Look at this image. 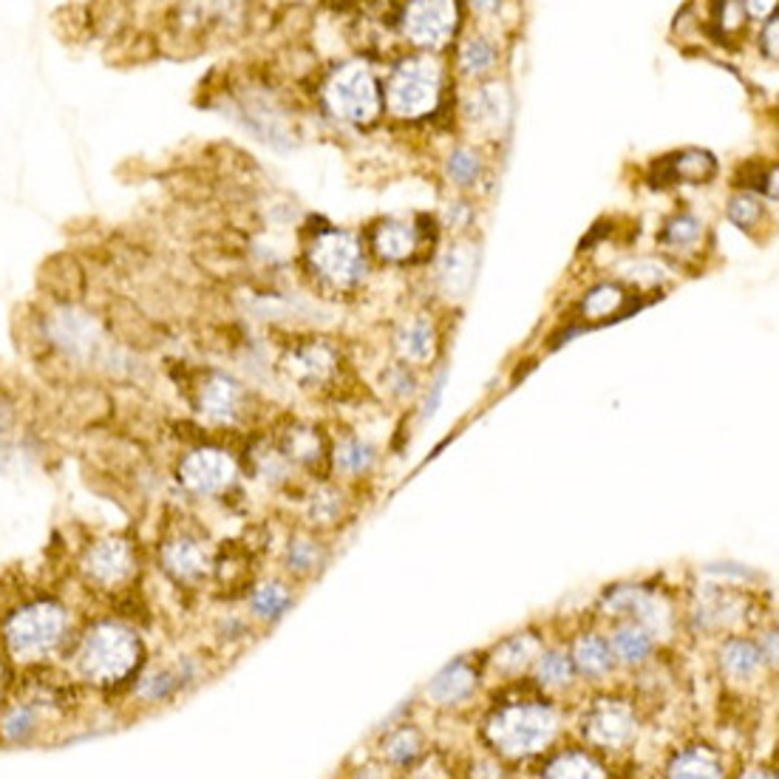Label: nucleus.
<instances>
[{
  "label": "nucleus",
  "instance_id": "obj_24",
  "mask_svg": "<svg viewBox=\"0 0 779 779\" xmlns=\"http://www.w3.org/2000/svg\"><path fill=\"white\" fill-rule=\"evenodd\" d=\"M460 63L468 74L491 72L493 63H497V49H493V43L482 40V37H470L468 43L462 46Z\"/></svg>",
  "mask_w": 779,
  "mask_h": 779
},
{
  "label": "nucleus",
  "instance_id": "obj_5",
  "mask_svg": "<svg viewBox=\"0 0 779 779\" xmlns=\"http://www.w3.org/2000/svg\"><path fill=\"white\" fill-rule=\"evenodd\" d=\"M65 627V618L58 606L49 604H37L23 610L12 618L9 624V643H12V652L21 657L40 655V652L51 650L54 643L60 641Z\"/></svg>",
  "mask_w": 779,
  "mask_h": 779
},
{
  "label": "nucleus",
  "instance_id": "obj_35",
  "mask_svg": "<svg viewBox=\"0 0 779 779\" xmlns=\"http://www.w3.org/2000/svg\"><path fill=\"white\" fill-rule=\"evenodd\" d=\"M774 7H777V0H745V9H749L754 17L771 15Z\"/></svg>",
  "mask_w": 779,
  "mask_h": 779
},
{
  "label": "nucleus",
  "instance_id": "obj_18",
  "mask_svg": "<svg viewBox=\"0 0 779 779\" xmlns=\"http://www.w3.org/2000/svg\"><path fill=\"white\" fill-rule=\"evenodd\" d=\"M437 349V335L426 321H414L400 335V354L412 363H428Z\"/></svg>",
  "mask_w": 779,
  "mask_h": 779
},
{
  "label": "nucleus",
  "instance_id": "obj_31",
  "mask_svg": "<svg viewBox=\"0 0 779 779\" xmlns=\"http://www.w3.org/2000/svg\"><path fill=\"white\" fill-rule=\"evenodd\" d=\"M289 564H292V570H312L318 564V548L312 541H292Z\"/></svg>",
  "mask_w": 779,
  "mask_h": 779
},
{
  "label": "nucleus",
  "instance_id": "obj_27",
  "mask_svg": "<svg viewBox=\"0 0 779 779\" xmlns=\"http://www.w3.org/2000/svg\"><path fill=\"white\" fill-rule=\"evenodd\" d=\"M419 734L412 729H400L398 734H391V740L386 743V754H389L391 763L409 765L419 754Z\"/></svg>",
  "mask_w": 779,
  "mask_h": 779
},
{
  "label": "nucleus",
  "instance_id": "obj_29",
  "mask_svg": "<svg viewBox=\"0 0 779 779\" xmlns=\"http://www.w3.org/2000/svg\"><path fill=\"white\" fill-rule=\"evenodd\" d=\"M372 460H375L372 448L357 440H349L338 448V465L343 470H349V474H361L363 468L372 465Z\"/></svg>",
  "mask_w": 779,
  "mask_h": 779
},
{
  "label": "nucleus",
  "instance_id": "obj_32",
  "mask_svg": "<svg viewBox=\"0 0 779 779\" xmlns=\"http://www.w3.org/2000/svg\"><path fill=\"white\" fill-rule=\"evenodd\" d=\"M620 303V292L613 287H604L599 292H592L590 301H587V312L590 315H610Z\"/></svg>",
  "mask_w": 779,
  "mask_h": 779
},
{
  "label": "nucleus",
  "instance_id": "obj_15",
  "mask_svg": "<svg viewBox=\"0 0 779 779\" xmlns=\"http://www.w3.org/2000/svg\"><path fill=\"white\" fill-rule=\"evenodd\" d=\"M414 247H417V236L409 224H382L380 230L375 236V250L382 255L386 261H403L414 253Z\"/></svg>",
  "mask_w": 779,
  "mask_h": 779
},
{
  "label": "nucleus",
  "instance_id": "obj_11",
  "mask_svg": "<svg viewBox=\"0 0 779 779\" xmlns=\"http://www.w3.org/2000/svg\"><path fill=\"white\" fill-rule=\"evenodd\" d=\"M130 570V550L125 541H100L91 553H88V573L102 581V585H114Z\"/></svg>",
  "mask_w": 779,
  "mask_h": 779
},
{
  "label": "nucleus",
  "instance_id": "obj_4",
  "mask_svg": "<svg viewBox=\"0 0 779 779\" xmlns=\"http://www.w3.org/2000/svg\"><path fill=\"white\" fill-rule=\"evenodd\" d=\"M137 657L139 643L128 629L100 627L83 646V669L100 683H114L137 666Z\"/></svg>",
  "mask_w": 779,
  "mask_h": 779
},
{
  "label": "nucleus",
  "instance_id": "obj_16",
  "mask_svg": "<svg viewBox=\"0 0 779 779\" xmlns=\"http://www.w3.org/2000/svg\"><path fill=\"white\" fill-rule=\"evenodd\" d=\"M720 759L703 745L686 749L669 765V777H720Z\"/></svg>",
  "mask_w": 779,
  "mask_h": 779
},
{
  "label": "nucleus",
  "instance_id": "obj_8",
  "mask_svg": "<svg viewBox=\"0 0 779 779\" xmlns=\"http://www.w3.org/2000/svg\"><path fill=\"white\" fill-rule=\"evenodd\" d=\"M233 477H236V462L216 448L193 451L188 460L181 462V482L199 497L222 493L233 482Z\"/></svg>",
  "mask_w": 779,
  "mask_h": 779
},
{
  "label": "nucleus",
  "instance_id": "obj_34",
  "mask_svg": "<svg viewBox=\"0 0 779 779\" xmlns=\"http://www.w3.org/2000/svg\"><path fill=\"white\" fill-rule=\"evenodd\" d=\"M694 236H698V222H692V218H680L671 227V239L675 241H692Z\"/></svg>",
  "mask_w": 779,
  "mask_h": 779
},
{
  "label": "nucleus",
  "instance_id": "obj_6",
  "mask_svg": "<svg viewBox=\"0 0 779 779\" xmlns=\"http://www.w3.org/2000/svg\"><path fill=\"white\" fill-rule=\"evenodd\" d=\"M456 29L454 0H412L405 9V37L426 49H440L451 40Z\"/></svg>",
  "mask_w": 779,
  "mask_h": 779
},
{
  "label": "nucleus",
  "instance_id": "obj_19",
  "mask_svg": "<svg viewBox=\"0 0 779 779\" xmlns=\"http://www.w3.org/2000/svg\"><path fill=\"white\" fill-rule=\"evenodd\" d=\"M573 661H576L578 669L585 671V675H592V678H599V675H606V671L613 669V652L595 636H585L576 643Z\"/></svg>",
  "mask_w": 779,
  "mask_h": 779
},
{
  "label": "nucleus",
  "instance_id": "obj_9",
  "mask_svg": "<svg viewBox=\"0 0 779 779\" xmlns=\"http://www.w3.org/2000/svg\"><path fill=\"white\" fill-rule=\"evenodd\" d=\"M585 734L590 737V743L601 745V749H618L636 734V715L624 703L604 700L587 715Z\"/></svg>",
  "mask_w": 779,
  "mask_h": 779
},
{
  "label": "nucleus",
  "instance_id": "obj_22",
  "mask_svg": "<svg viewBox=\"0 0 779 779\" xmlns=\"http://www.w3.org/2000/svg\"><path fill=\"white\" fill-rule=\"evenodd\" d=\"M539 641L533 636H516L497 652V666L502 671H516L539 657Z\"/></svg>",
  "mask_w": 779,
  "mask_h": 779
},
{
  "label": "nucleus",
  "instance_id": "obj_33",
  "mask_svg": "<svg viewBox=\"0 0 779 779\" xmlns=\"http://www.w3.org/2000/svg\"><path fill=\"white\" fill-rule=\"evenodd\" d=\"M757 216H759V204L754 202V199H737V202L731 204V218H734L740 227H749Z\"/></svg>",
  "mask_w": 779,
  "mask_h": 779
},
{
  "label": "nucleus",
  "instance_id": "obj_36",
  "mask_svg": "<svg viewBox=\"0 0 779 779\" xmlns=\"http://www.w3.org/2000/svg\"><path fill=\"white\" fill-rule=\"evenodd\" d=\"M474 7L482 9V12H491V9L499 7V0H474Z\"/></svg>",
  "mask_w": 779,
  "mask_h": 779
},
{
  "label": "nucleus",
  "instance_id": "obj_2",
  "mask_svg": "<svg viewBox=\"0 0 779 779\" xmlns=\"http://www.w3.org/2000/svg\"><path fill=\"white\" fill-rule=\"evenodd\" d=\"M442 86L440 63L431 58H409L398 65L389 83V109L403 120H417L437 109Z\"/></svg>",
  "mask_w": 779,
  "mask_h": 779
},
{
  "label": "nucleus",
  "instance_id": "obj_20",
  "mask_svg": "<svg viewBox=\"0 0 779 779\" xmlns=\"http://www.w3.org/2000/svg\"><path fill=\"white\" fill-rule=\"evenodd\" d=\"M332 368H335L332 352H329L326 347H312V349H303L301 354H296L292 375H296L298 380L321 382L332 375Z\"/></svg>",
  "mask_w": 779,
  "mask_h": 779
},
{
  "label": "nucleus",
  "instance_id": "obj_21",
  "mask_svg": "<svg viewBox=\"0 0 779 779\" xmlns=\"http://www.w3.org/2000/svg\"><path fill=\"white\" fill-rule=\"evenodd\" d=\"M613 646H615V652H618L620 661H627V664H641V661H646V657H650L652 638L643 627L627 624V627H620L618 632H615Z\"/></svg>",
  "mask_w": 779,
  "mask_h": 779
},
{
  "label": "nucleus",
  "instance_id": "obj_26",
  "mask_svg": "<svg viewBox=\"0 0 779 779\" xmlns=\"http://www.w3.org/2000/svg\"><path fill=\"white\" fill-rule=\"evenodd\" d=\"M539 680L548 686H564L570 683L573 678V664L570 657L558 655V652H550V655L539 657Z\"/></svg>",
  "mask_w": 779,
  "mask_h": 779
},
{
  "label": "nucleus",
  "instance_id": "obj_17",
  "mask_svg": "<svg viewBox=\"0 0 779 779\" xmlns=\"http://www.w3.org/2000/svg\"><path fill=\"white\" fill-rule=\"evenodd\" d=\"M765 655L749 641H731L726 650H723V666L729 671L734 680H751L763 666Z\"/></svg>",
  "mask_w": 779,
  "mask_h": 779
},
{
  "label": "nucleus",
  "instance_id": "obj_14",
  "mask_svg": "<svg viewBox=\"0 0 779 779\" xmlns=\"http://www.w3.org/2000/svg\"><path fill=\"white\" fill-rule=\"evenodd\" d=\"M474 267H477V253H474V247L468 244H460V247H451V253H448L445 264H442V284H445L448 292H465L474 281Z\"/></svg>",
  "mask_w": 779,
  "mask_h": 779
},
{
  "label": "nucleus",
  "instance_id": "obj_13",
  "mask_svg": "<svg viewBox=\"0 0 779 779\" xmlns=\"http://www.w3.org/2000/svg\"><path fill=\"white\" fill-rule=\"evenodd\" d=\"M165 564L171 567V573H176L179 578H196L208 570L210 558L199 541L179 539L165 550Z\"/></svg>",
  "mask_w": 779,
  "mask_h": 779
},
{
  "label": "nucleus",
  "instance_id": "obj_10",
  "mask_svg": "<svg viewBox=\"0 0 779 779\" xmlns=\"http://www.w3.org/2000/svg\"><path fill=\"white\" fill-rule=\"evenodd\" d=\"M477 689V675L468 664H451L428 683V698L440 706H456Z\"/></svg>",
  "mask_w": 779,
  "mask_h": 779
},
{
  "label": "nucleus",
  "instance_id": "obj_12",
  "mask_svg": "<svg viewBox=\"0 0 779 779\" xmlns=\"http://www.w3.org/2000/svg\"><path fill=\"white\" fill-rule=\"evenodd\" d=\"M241 403V389L227 377H213L202 391V412L213 419H227Z\"/></svg>",
  "mask_w": 779,
  "mask_h": 779
},
{
  "label": "nucleus",
  "instance_id": "obj_7",
  "mask_svg": "<svg viewBox=\"0 0 779 779\" xmlns=\"http://www.w3.org/2000/svg\"><path fill=\"white\" fill-rule=\"evenodd\" d=\"M312 264L332 284L357 281L363 269H366L361 244H357L352 233L343 230L324 233V236L315 241V247H312Z\"/></svg>",
  "mask_w": 779,
  "mask_h": 779
},
{
  "label": "nucleus",
  "instance_id": "obj_25",
  "mask_svg": "<svg viewBox=\"0 0 779 779\" xmlns=\"http://www.w3.org/2000/svg\"><path fill=\"white\" fill-rule=\"evenodd\" d=\"M289 606V592L281 585H264L255 590L253 610L261 618H278Z\"/></svg>",
  "mask_w": 779,
  "mask_h": 779
},
{
  "label": "nucleus",
  "instance_id": "obj_1",
  "mask_svg": "<svg viewBox=\"0 0 779 779\" xmlns=\"http://www.w3.org/2000/svg\"><path fill=\"white\" fill-rule=\"evenodd\" d=\"M558 731V717L553 708L527 703V706H507L488 720V740L497 751L507 757L536 754L553 743Z\"/></svg>",
  "mask_w": 779,
  "mask_h": 779
},
{
  "label": "nucleus",
  "instance_id": "obj_3",
  "mask_svg": "<svg viewBox=\"0 0 779 779\" xmlns=\"http://www.w3.org/2000/svg\"><path fill=\"white\" fill-rule=\"evenodd\" d=\"M326 105L338 120L352 125L372 123L380 111V91H377L375 74L363 63L343 65L326 83Z\"/></svg>",
  "mask_w": 779,
  "mask_h": 779
},
{
  "label": "nucleus",
  "instance_id": "obj_23",
  "mask_svg": "<svg viewBox=\"0 0 779 779\" xmlns=\"http://www.w3.org/2000/svg\"><path fill=\"white\" fill-rule=\"evenodd\" d=\"M548 777H578V779H590V777H604V768L592 757L581 754V751H570V754H562L558 759L548 765Z\"/></svg>",
  "mask_w": 779,
  "mask_h": 779
},
{
  "label": "nucleus",
  "instance_id": "obj_28",
  "mask_svg": "<svg viewBox=\"0 0 779 779\" xmlns=\"http://www.w3.org/2000/svg\"><path fill=\"white\" fill-rule=\"evenodd\" d=\"M482 174V162L474 151H456L451 160H448V176L456 181V185H474Z\"/></svg>",
  "mask_w": 779,
  "mask_h": 779
},
{
  "label": "nucleus",
  "instance_id": "obj_30",
  "mask_svg": "<svg viewBox=\"0 0 779 779\" xmlns=\"http://www.w3.org/2000/svg\"><path fill=\"white\" fill-rule=\"evenodd\" d=\"M477 116L479 120H488V123L497 125L502 116H505L507 111V97L502 95V88H485V91H479L477 97Z\"/></svg>",
  "mask_w": 779,
  "mask_h": 779
}]
</instances>
